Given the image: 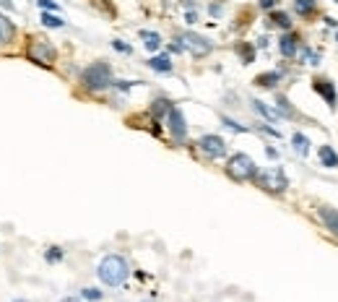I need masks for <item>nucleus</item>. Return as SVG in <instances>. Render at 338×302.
<instances>
[{
    "instance_id": "412c9836",
    "label": "nucleus",
    "mask_w": 338,
    "mask_h": 302,
    "mask_svg": "<svg viewBox=\"0 0 338 302\" xmlns=\"http://www.w3.org/2000/svg\"><path fill=\"white\" fill-rule=\"evenodd\" d=\"M271 21H273L276 26H281V29H289V26H292L289 16L283 13V11H273V13H271Z\"/></svg>"
},
{
    "instance_id": "dca6fc26",
    "label": "nucleus",
    "mask_w": 338,
    "mask_h": 302,
    "mask_svg": "<svg viewBox=\"0 0 338 302\" xmlns=\"http://www.w3.org/2000/svg\"><path fill=\"white\" fill-rule=\"evenodd\" d=\"M292 144H294V151H297L299 156H307V154H310V138H307L305 133H294V136H292Z\"/></svg>"
},
{
    "instance_id": "c85d7f7f",
    "label": "nucleus",
    "mask_w": 338,
    "mask_h": 302,
    "mask_svg": "<svg viewBox=\"0 0 338 302\" xmlns=\"http://www.w3.org/2000/svg\"><path fill=\"white\" fill-rule=\"evenodd\" d=\"M112 47H115L117 52H125V55H128V52H130V45H125V42H122V39H115V42H112Z\"/></svg>"
},
{
    "instance_id": "6ab92c4d",
    "label": "nucleus",
    "mask_w": 338,
    "mask_h": 302,
    "mask_svg": "<svg viewBox=\"0 0 338 302\" xmlns=\"http://www.w3.org/2000/svg\"><path fill=\"white\" fill-rule=\"evenodd\" d=\"M42 24L47 29H63L65 26V21L60 19V16L58 13H50V11H42Z\"/></svg>"
},
{
    "instance_id": "a878e982",
    "label": "nucleus",
    "mask_w": 338,
    "mask_h": 302,
    "mask_svg": "<svg viewBox=\"0 0 338 302\" xmlns=\"http://www.w3.org/2000/svg\"><path fill=\"white\" fill-rule=\"evenodd\" d=\"M37 6H39L42 11H50V13H58V11H60V6L55 3V0H37Z\"/></svg>"
},
{
    "instance_id": "f3484780",
    "label": "nucleus",
    "mask_w": 338,
    "mask_h": 302,
    "mask_svg": "<svg viewBox=\"0 0 338 302\" xmlns=\"http://www.w3.org/2000/svg\"><path fill=\"white\" fill-rule=\"evenodd\" d=\"M320 162H323V167L335 169V167H338V154H335L330 146H320Z\"/></svg>"
},
{
    "instance_id": "cd10ccee",
    "label": "nucleus",
    "mask_w": 338,
    "mask_h": 302,
    "mask_svg": "<svg viewBox=\"0 0 338 302\" xmlns=\"http://www.w3.org/2000/svg\"><path fill=\"white\" fill-rule=\"evenodd\" d=\"M239 52H242V58H245V63H253V58H255V50L253 47H239Z\"/></svg>"
},
{
    "instance_id": "423d86ee",
    "label": "nucleus",
    "mask_w": 338,
    "mask_h": 302,
    "mask_svg": "<svg viewBox=\"0 0 338 302\" xmlns=\"http://www.w3.org/2000/svg\"><path fill=\"white\" fill-rule=\"evenodd\" d=\"M180 47L182 50H187L190 55H195V58H206V55H211V50H213V45L206 39V37H201V34H195V31H185V34H180Z\"/></svg>"
},
{
    "instance_id": "2f4dec72",
    "label": "nucleus",
    "mask_w": 338,
    "mask_h": 302,
    "mask_svg": "<svg viewBox=\"0 0 338 302\" xmlns=\"http://www.w3.org/2000/svg\"><path fill=\"white\" fill-rule=\"evenodd\" d=\"M0 6H3V8H11V11H13V3H11V0H0Z\"/></svg>"
},
{
    "instance_id": "393cba45",
    "label": "nucleus",
    "mask_w": 338,
    "mask_h": 302,
    "mask_svg": "<svg viewBox=\"0 0 338 302\" xmlns=\"http://www.w3.org/2000/svg\"><path fill=\"white\" fill-rule=\"evenodd\" d=\"M44 261H47V263H58V261H63V247H47Z\"/></svg>"
},
{
    "instance_id": "2eb2a0df",
    "label": "nucleus",
    "mask_w": 338,
    "mask_h": 302,
    "mask_svg": "<svg viewBox=\"0 0 338 302\" xmlns=\"http://www.w3.org/2000/svg\"><path fill=\"white\" fill-rule=\"evenodd\" d=\"M253 110H255L258 115H263L265 120H271V122H276V120H278V112H276L273 107H268L265 102H260V99H253Z\"/></svg>"
},
{
    "instance_id": "9b49d317",
    "label": "nucleus",
    "mask_w": 338,
    "mask_h": 302,
    "mask_svg": "<svg viewBox=\"0 0 338 302\" xmlns=\"http://www.w3.org/2000/svg\"><path fill=\"white\" fill-rule=\"evenodd\" d=\"M13 34H16V26H13V21L8 19V16H3V13H0V45H11Z\"/></svg>"
},
{
    "instance_id": "f257e3e1",
    "label": "nucleus",
    "mask_w": 338,
    "mask_h": 302,
    "mask_svg": "<svg viewBox=\"0 0 338 302\" xmlns=\"http://www.w3.org/2000/svg\"><path fill=\"white\" fill-rule=\"evenodd\" d=\"M96 276H99L102 284H107V287H120V284L128 281L130 266L122 255H104L99 269H96Z\"/></svg>"
},
{
    "instance_id": "ddd939ff",
    "label": "nucleus",
    "mask_w": 338,
    "mask_h": 302,
    "mask_svg": "<svg viewBox=\"0 0 338 302\" xmlns=\"http://www.w3.org/2000/svg\"><path fill=\"white\" fill-rule=\"evenodd\" d=\"M149 68L156 70V73H169V70H172V60H169V55H154L149 60Z\"/></svg>"
},
{
    "instance_id": "473e14b6",
    "label": "nucleus",
    "mask_w": 338,
    "mask_h": 302,
    "mask_svg": "<svg viewBox=\"0 0 338 302\" xmlns=\"http://www.w3.org/2000/svg\"><path fill=\"white\" fill-rule=\"evenodd\" d=\"M60 302H81L78 297H65V299H60Z\"/></svg>"
},
{
    "instance_id": "f704fd0d",
    "label": "nucleus",
    "mask_w": 338,
    "mask_h": 302,
    "mask_svg": "<svg viewBox=\"0 0 338 302\" xmlns=\"http://www.w3.org/2000/svg\"><path fill=\"white\" fill-rule=\"evenodd\" d=\"M335 42H338V31H335Z\"/></svg>"
},
{
    "instance_id": "72a5a7b5",
    "label": "nucleus",
    "mask_w": 338,
    "mask_h": 302,
    "mask_svg": "<svg viewBox=\"0 0 338 302\" xmlns=\"http://www.w3.org/2000/svg\"><path fill=\"white\" fill-rule=\"evenodd\" d=\"M13 302H29V299H13Z\"/></svg>"
},
{
    "instance_id": "c756f323",
    "label": "nucleus",
    "mask_w": 338,
    "mask_h": 302,
    "mask_svg": "<svg viewBox=\"0 0 338 302\" xmlns=\"http://www.w3.org/2000/svg\"><path fill=\"white\" fill-rule=\"evenodd\" d=\"M276 3H278V0H260V8L263 11H271V8H276Z\"/></svg>"
},
{
    "instance_id": "0eeeda50",
    "label": "nucleus",
    "mask_w": 338,
    "mask_h": 302,
    "mask_svg": "<svg viewBox=\"0 0 338 302\" xmlns=\"http://www.w3.org/2000/svg\"><path fill=\"white\" fill-rule=\"evenodd\" d=\"M167 125H169V133H172V138L177 141V144H182L185 141V136H187V122H185V115H182V110L180 107H169V112H167Z\"/></svg>"
},
{
    "instance_id": "39448f33",
    "label": "nucleus",
    "mask_w": 338,
    "mask_h": 302,
    "mask_svg": "<svg viewBox=\"0 0 338 302\" xmlns=\"http://www.w3.org/2000/svg\"><path fill=\"white\" fill-rule=\"evenodd\" d=\"M26 55H29L31 63H37L42 68H50L52 63H55V47H52L47 39H29Z\"/></svg>"
},
{
    "instance_id": "bb28decb",
    "label": "nucleus",
    "mask_w": 338,
    "mask_h": 302,
    "mask_svg": "<svg viewBox=\"0 0 338 302\" xmlns=\"http://www.w3.org/2000/svg\"><path fill=\"white\" fill-rule=\"evenodd\" d=\"M224 120V125L229 128V131H234V133H247V128L245 125H239V122H234L232 117H221Z\"/></svg>"
},
{
    "instance_id": "a211bd4d",
    "label": "nucleus",
    "mask_w": 338,
    "mask_h": 302,
    "mask_svg": "<svg viewBox=\"0 0 338 302\" xmlns=\"http://www.w3.org/2000/svg\"><path fill=\"white\" fill-rule=\"evenodd\" d=\"M278 81H281V73H278V70H271V73H263V76L255 78V83L263 86V89H271V86H276Z\"/></svg>"
},
{
    "instance_id": "20e7f679",
    "label": "nucleus",
    "mask_w": 338,
    "mask_h": 302,
    "mask_svg": "<svg viewBox=\"0 0 338 302\" xmlns=\"http://www.w3.org/2000/svg\"><path fill=\"white\" fill-rule=\"evenodd\" d=\"M255 183H258V188H263L265 193H273V195H281L289 188V180H286V175H283L281 167H268V169L258 172Z\"/></svg>"
},
{
    "instance_id": "b1692460",
    "label": "nucleus",
    "mask_w": 338,
    "mask_h": 302,
    "mask_svg": "<svg viewBox=\"0 0 338 302\" xmlns=\"http://www.w3.org/2000/svg\"><path fill=\"white\" fill-rule=\"evenodd\" d=\"M276 104H278V110H276V112H278V117H292V115H294V110L289 107V102L283 99V97H278V99H276Z\"/></svg>"
},
{
    "instance_id": "9d476101",
    "label": "nucleus",
    "mask_w": 338,
    "mask_h": 302,
    "mask_svg": "<svg viewBox=\"0 0 338 302\" xmlns=\"http://www.w3.org/2000/svg\"><path fill=\"white\" fill-rule=\"evenodd\" d=\"M278 50L283 58H297L299 52V39L294 37V34H283V37L278 39Z\"/></svg>"
},
{
    "instance_id": "7c9ffc66",
    "label": "nucleus",
    "mask_w": 338,
    "mask_h": 302,
    "mask_svg": "<svg viewBox=\"0 0 338 302\" xmlns=\"http://www.w3.org/2000/svg\"><path fill=\"white\" fill-rule=\"evenodd\" d=\"M265 154H268L271 159H276V156H278V151H276V149H265Z\"/></svg>"
},
{
    "instance_id": "4468645a",
    "label": "nucleus",
    "mask_w": 338,
    "mask_h": 302,
    "mask_svg": "<svg viewBox=\"0 0 338 302\" xmlns=\"http://www.w3.org/2000/svg\"><path fill=\"white\" fill-rule=\"evenodd\" d=\"M140 39H143V47H146V50H151V52H156L159 47H162V37H159L156 31L143 29V31H140Z\"/></svg>"
},
{
    "instance_id": "6e6552de",
    "label": "nucleus",
    "mask_w": 338,
    "mask_h": 302,
    "mask_svg": "<svg viewBox=\"0 0 338 302\" xmlns=\"http://www.w3.org/2000/svg\"><path fill=\"white\" fill-rule=\"evenodd\" d=\"M198 149H201L208 159H221V156L226 154V141H224L221 136L208 133V136H203V138L198 141Z\"/></svg>"
},
{
    "instance_id": "c9c22d12",
    "label": "nucleus",
    "mask_w": 338,
    "mask_h": 302,
    "mask_svg": "<svg viewBox=\"0 0 338 302\" xmlns=\"http://www.w3.org/2000/svg\"><path fill=\"white\" fill-rule=\"evenodd\" d=\"M335 3H338V0H335Z\"/></svg>"
},
{
    "instance_id": "4be33fe9",
    "label": "nucleus",
    "mask_w": 338,
    "mask_h": 302,
    "mask_svg": "<svg viewBox=\"0 0 338 302\" xmlns=\"http://www.w3.org/2000/svg\"><path fill=\"white\" fill-rule=\"evenodd\" d=\"M81 297L88 299V302H99V299L104 297V292L96 289V287H86V289H81Z\"/></svg>"
},
{
    "instance_id": "aec40b11",
    "label": "nucleus",
    "mask_w": 338,
    "mask_h": 302,
    "mask_svg": "<svg viewBox=\"0 0 338 302\" xmlns=\"http://www.w3.org/2000/svg\"><path fill=\"white\" fill-rule=\"evenodd\" d=\"M169 107H172V104H169L167 99H156V102H154V107H151V112H154L156 120H162V117H167Z\"/></svg>"
},
{
    "instance_id": "1a4fd4ad",
    "label": "nucleus",
    "mask_w": 338,
    "mask_h": 302,
    "mask_svg": "<svg viewBox=\"0 0 338 302\" xmlns=\"http://www.w3.org/2000/svg\"><path fill=\"white\" fill-rule=\"evenodd\" d=\"M317 217H320V222H323L330 232L338 237V208H330V206H320L317 208Z\"/></svg>"
},
{
    "instance_id": "5701e85b",
    "label": "nucleus",
    "mask_w": 338,
    "mask_h": 302,
    "mask_svg": "<svg viewBox=\"0 0 338 302\" xmlns=\"http://www.w3.org/2000/svg\"><path fill=\"white\" fill-rule=\"evenodd\" d=\"M294 8H297V13L307 16V13H312V11H315V0H297Z\"/></svg>"
},
{
    "instance_id": "f8f14e48",
    "label": "nucleus",
    "mask_w": 338,
    "mask_h": 302,
    "mask_svg": "<svg viewBox=\"0 0 338 302\" xmlns=\"http://www.w3.org/2000/svg\"><path fill=\"white\" fill-rule=\"evenodd\" d=\"M315 92L323 94V99L330 104V107H335V89H333V83H328V81H315Z\"/></svg>"
},
{
    "instance_id": "f03ea898",
    "label": "nucleus",
    "mask_w": 338,
    "mask_h": 302,
    "mask_svg": "<svg viewBox=\"0 0 338 302\" xmlns=\"http://www.w3.org/2000/svg\"><path fill=\"white\" fill-rule=\"evenodd\" d=\"M112 81H115L112 78V68L107 63H94V65L83 68V73H81V86L86 89V92H91V94H99V92H104V89H110Z\"/></svg>"
},
{
    "instance_id": "7ed1b4c3",
    "label": "nucleus",
    "mask_w": 338,
    "mask_h": 302,
    "mask_svg": "<svg viewBox=\"0 0 338 302\" xmlns=\"http://www.w3.org/2000/svg\"><path fill=\"white\" fill-rule=\"evenodd\" d=\"M226 175L237 183H247V180H255L258 167L247 154H234V156H229V162H226Z\"/></svg>"
}]
</instances>
